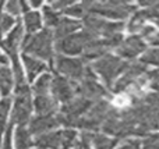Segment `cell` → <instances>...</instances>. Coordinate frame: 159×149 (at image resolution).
<instances>
[{"label": "cell", "instance_id": "cell-13", "mask_svg": "<svg viewBox=\"0 0 159 149\" xmlns=\"http://www.w3.org/2000/svg\"><path fill=\"white\" fill-rule=\"evenodd\" d=\"M21 63H22L25 72H27V78L30 82H34L39 75L46 72V70H48V63L34 57V56L25 55V53L21 55Z\"/></svg>", "mask_w": 159, "mask_h": 149}, {"label": "cell", "instance_id": "cell-4", "mask_svg": "<svg viewBox=\"0 0 159 149\" xmlns=\"http://www.w3.org/2000/svg\"><path fill=\"white\" fill-rule=\"evenodd\" d=\"M129 61H124L123 59H120L116 55H105L103 57L98 59V60L92 61L91 67H92L93 72L96 74V77L101 78L103 85L106 86L109 91H112L115 82L119 80L123 71L126 70V66Z\"/></svg>", "mask_w": 159, "mask_h": 149}, {"label": "cell", "instance_id": "cell-32", "mask_svg": "<svg viewBox=\"0 0 159 149\" xmlns=\"http://www.w3.org/2000/svg\"><path fill=\"white\" fill-rule=\"evenodd\" d=\"M73 149H81V141H80V144L77 145V147H74V148H73Z\"/></svg>", "mask_w": 159, "mask_h": 149}, {"label": "cell", "instance_id": "cell-18", "mask_svg": "<svg viewBox=\"0 0 159 149\" xmlns=\"http://www.w3.org/2000/svg\"><path fill=\"white\" fill-rule=\"evenodd\" d=\"M14 148L16 149H32L34 137L28 127H16L14 130Z\"/></svg>", "mask_w": 159, "mask_h": 149}, {"label": "cell", "instance_id": "cell-19", "mask_svg": "<svg viewBox=\"0 0 159 149\" xmlns=\"http://www.w3.org/2000/svg\"><path fill=\"white\" fill-rule=\"evenodd\" d=\"M52 81H53V74L52 72H43L42 75H39L35 81L34 85L31 88L32 94L35 96H41V95H49L50 88H52Z\"/></svg>", "mask_w": 159, "mask_h": 149}, {"label": "cell", "instance_id": "cell-12", "mask_svg": "<svg viewBox=\"0 0 159 149\" xmlns=\"http://www.w3.org/2000/svg\"><path fill=\"white\" fill-rule=\"evenodd\" d=\"M81 29H82V21L70 18V17H66V15H61L59 24L53 28L52 32H53L55 42H56V41H60V39L66 38L69 35H73V33L78 32Z\"/></svg>", "mask_w": 159, "mask_h": 149}, {"label": "cell", "instance_id": "cell-25", "mask_svg": "<svg viewBox=\"0 0 159 149\" xmlns=\"http://www.w3.org/2000/svg\"><path fill=\"white\" fill-rule=\"evenodd\" d=\"M140 61L143 64L148 66H154L155 68L159 67V47H148L143 56L140 57Z\"/></svg>", "mask_w": 159, "mask_h": 149}, {"label": "cell", "instance_id": "cell-20", "mask_svg": "<svg viewBox=\"0 0 159 149\" xmlns=\"http://www.w3.org/2000/svg\"><path fill=\"white\" fill-rule=\"evenodd\" d=\"M14 77L11 68L8 66H2L0 64V95L3 98L8 96L13 92L14 88Z\"/></svg>", "mask_w": 159, "mask_h": 149}, {"label": "cell", "instance_id": "cell-7", "mask_svg": "<svg viewBox=\"0 0 159 149\" xmlns=\"http://www.w3.org/2000/svg\"><path fill=\"white\" fill-rule=\"evenodd\" d=\"M78 96L89 100L91 103H96L99 100H110L113 98V94L103 85L99 82L96 74L88 75L82 81L78 82Z\"/></svg>", "mask_w": 159, "mask_h": 149}, {"label": "cell", "instance_id": "cell-5", "mask_svg": "<svg viewBox=\"0 0 159 149\" xmlns=\"http://www.w3.org/2000/svg\"><path fill=\"white\" fill-rule=\"evenodd\" d=\"M50 67H53L55 71L59 72V75H63L71 81L80 82L87 75L89 64L85 63L81 57H69V56L56 55Z\"/></svg>", "mask_w": 159, "mask_h": 149}, {"label": "cell", "instance_id": "cell-29", "mask_svg": "<svg viewBox=\"0 0 159 149\" xmlns=\"http://www.w3.org/2000/svg\"><path fill=\"white\" fill-rule=\"evenodd\" d=\"M117 149H141V139L138 138H129L124 141V144Z\"/></svg>", "mask_w": 159, "mask_h": 149}, {"label": "cell", "instance_id": "cell-3", "mask_svg": "<svg viewBox=\"0 0 159 149\" xmlns=\"http://www.w3.org/2000/svg\"><path fill=\"white\" fill-rule=\"evenodd\" d=\"M34 98L28 84L14 86V102L11 106V123L16 127H27L32 119Z\"/></svg>", "mask_w": 159, "mask_h": 149}, {"label": "cell", "instance_id": "cell-23", "mask_svg": "<svg viewBox=\"0 0 159 149\" xmlns=\"http://www.w3.org/2000/svg\"><path fill=\"white\" fill-rule=\"evenodd\" d=\"M11 106H13V102L8 96L0 99V134L4 133L8 127V117L11 114Z\"/></svg>", "mask_w": 159, "mask_h": 149}, {"label": "cell", "instance_id": "cell-11", "mask_svg": "<svg viewBox=\"0 0 159 149\" xmlns=\"http://www.w3.org/2000/svg\"><path fill=\"white\" fill-rule=\"evenodd\" d=\"M25 29L22 21L17 20V24L14 25V28L7 33V35L3 38V41L0 42V49H3L6 53L8 55H14V53H18V50L21 49L22 42L25 39Z\"/></svg>", "mask_w": 159, "mask_h": 149}, {"label": "cell", "instance_id": "cell-14", "mask_svg": "<svg viewBox=\"0 0 159 149\" xmlns=\"http://www.w3.org/2000/svg\"><path fill=\"white\" fill-rule=\"evenodd\" d=\"M60 109V103L52 95H41L34 98V110L38 116H48V114H57Z\"/></svg>", "mask_w": 159, "mask_h": 149}, {"label": "cell", "instance_id": "cell-31", "mask_svg": "<svg viewBox=\"0 0 159 149\" xmlns=\"http://www.w3.org/2000/svg\"><path fill=\"white\" fill-rule=\"evenodd\" d=\"M80 141H81V149H92V145L89 141V133L82 131V134L80 135Z\"/></svg>", "mask_w": 159, "mask_h": 149}, {"label": "cell", "instance_id": "cell-22", "mask_svg": "<svg viewBox=\"0 0 159 149\" xmlns=\"http://www.w3.org/2000/svg\"><path fill=\"white\" fill-rule=\"evenodd\" d=\"M60 18H61L60 13H57L56 10H53L49 4H43V7H42V20H43L45 25H46L45 28H48V29L52 31L53 28L59 24Z\"/></svg>", "mask_w": 159, "mask_h": 149}, {"label": "cell", "instance_id": "cell-8", "mask_svg": "<svg viewBox=\"0 0 159 149\" xmlns=\"http://www.w3.org/2000/svg\"><path fill=\"white\" fill-rule=\"evenodd\" d=\"M148 49V43L140 35H129L123 39L119 47L115 50L116 56L123 59L124 61H134L138 56H143Z\"/></svg>", "mask_w": 159, "mask_h": 149}, {"label": "cell", "instance_id": "cell-26", "mask_svg": "<svg viewBox=\"0 0 159 149\" xmlns=\"http://www.w3.org/2000/svg\"><path fill=\"white\" fill-rule=\"evenodd\" d=\"M4 11L7 14H10V15H13L14 18H16L17 15H20V14H24V7H22V2H16V0H13V2H8L4 4Z\"/></svg>", "mask_w": 159, "mask_h": 149}, {"label": "cell", "instance_id": "cell-28", "mask_svg": "<svg viewBox=\"0 0 159 149\" xmlns=\"http://www.w3.org/2000/svg\"><path fill=\"white\" fill-rule=\"evenodd\" d=\"M73 3L74 2H71V0H57V2H50V3H48V4H49L53 10H56L57 13L61 14L67 7H70Z\"/></svg>", "mask_w": 159, "mask_h": 149}, {"label": "cell", "instance_id": "cell-17", "mask_svg": "<svg viewBox=\"0 0 159 149\" xmlns=\"http://www.w3.org/2000/svg\"><path fill=\"white\" fill-rule=\"evenodd\" d=\"M89 141L93 149H116L120 139L105 133H89Z\"/></svg>", "mask_w": 159, "mask_h": 149}, {"label": "cell", "instance_id": "cell-24", "mask_svg": "<svg viewBox=\"0 0 159 149\" xmlns=\"http://www.w3.org/2000/svg\"><path fill=\"white\" fill-rule=\"evenodd\" d=\"M61 14H64L66 17H70V18L82 21L84 17L87 15L88 13H87V8H85L84 3H73V4L70 6V7H67Z\"/></svg>", "mask_w": 159, "mask_h": 149}, {"label": "cell", "instance_id": "cell-9", "mask_svg": "<svg viewBox=\"0 0 159 149\" xmlns=\"http://www.w3.org/2000/svg\"><path fill=\"white\" fill-rule=\"evenodd\" d=\"M78 82L71 81L69 78L63 77V75H53L52 81V88H50V95L57 100L59 103H66L69 100L74 99L78 96Z\"/></svg>", "mask_w": 159, "mask_h": 149}, {"label": "cell", "instance_id": "cell-16", "mask_svg": "<svg viewBox=\"0 0 159 149\" xmlns=\"http://www.w3.org/2000/svg\"><path fill=\"white\" fill-rule=\"evenodd\" d=\"M42 24H43L42 14L38 10H30L22 17V25H24L27 35H34V33L39 32L42 29Z\"/></svg>", "mask_w": 159, "mask_h": 149}, {"label": "cell", "instance_id": "cell-10", "mask_svg": "<svg viewBox=\"0 0 159 149\" xmlns=\"http://www.w3.org/2000/svg\"><path fill=\"white\" fill-rule=\"evenodd\" d=\"M28 130L32 134V137H39L42 134H48L56 131L59 127H61L60 119L57 114H48V116H32L31 121L28 123Z\"/></svg>", "mask_w": 159, "mask_h": 149}, {"label": "cell", "instance_id": "cell-15", "mask_svg": "<svg viewBox=\"0 0 159 149\" xmlns=\"http://www.w3.org/2000/svg\"><path fill=\"white\" fill-rule=\"evenodd\" d=\"M34 147L36 149H63V134L61 130L42 134L34 138Z\"/></svg>", "mask_w": 159, "mask_h": 149}, {"label": "cell", "instance_id": "cell-21", "mask_svg": "<svg viewBox=\"0 0 159 149\" xmlns=\"http://www.w3.org/2000/svg\"><path fill=\"white\" fill-rule=\"evenodd\" d=\"M16 24H17V20L4 11V3H0V42L13 29Z\"/></svg>", "mask_w": 159, "mask_h": 149}, {"label": "cell", "instance_id": "cell-33", "mask_svg": "<svg viewBox=\"0 0 159 149\" xmlns=\"http://www.w3.org/2000/svg\"><path fill=\"white\" fill-rule=\"evenodd\" d=\"M32 149H36V148H32Z\"/></svg>", "mask_w": 159, "mask_h": 149}, {"label": "cell", "instance_id": "cell-30", "mask_svg": "<svg viewBox=\"0 0 159 149\" xmlns=\"http://www.w3.org/2000/svg\"><path fill=\"white\" fill-rule=\"evenodd\" d=\"M147 77H148L149 84H155V85H159V67L154 70H148L147 72Z\"/></svg>", "mask_w": 159, "mask_h": 149}, {"label": "cell", "instance_id": "cell-27", "mask_svg": "<svg viewBox=\"0 0 159 149\" xmlns=\"http://www.w3.org/2000/svg\"><path fill=\"white\" fill-rule=\"evenodd\" d=\"M13 124H10L7 127V130L4 131V138H3V144L0 149H13Z\"/></svg>", "mask_w": 159, "mask_h": 149}, {"label": "cell", "instance_id": "cell-1", "mask_svg": "<svg viewBox=\"0 0 159 149\" xmlns=\"http://www.w3.org/2000/svg\"><path fill=\"white\" fill-rule=\"evenodd\" d=\"M21 49L25 55L34 56V57L39 59L45 63H49L52 66L56 56L53 32L48 28H42L39 32L34 33V35H25Z\"/></svg>", "mask_w": 159, "mask_h": 149}, {"label": "cell", "instance_id": "cell-6", "mask_svg": "<svg viewBox=\"0 0 159 149\" xmlns=\"http://www.w3.org/2000/svg\"><path fill=\"white\" fill-rule=\"evenodd\" d=\"M96 39L92 33H89L88 31L81 29L78 32L69 35L66 38L60 39V41L55 42V50L56 55L61 56H69V57H80L82 56L85 47L88 46L91 41Z\"/></svg>", "mask_w": 159, "mask_h": 149}, {"label": "cell", "instance_id": "cell-2", "mask_svg": "<svg viewBox=\"0 0 159 149\" xmlns=\"http://www.w3.org/2000/svg\"><path fill=\"white\" fill-rule=\"evenodd\" d=\"M88 14L102 17L109 21H124L137 11V6L123 0H105V2H82Z\"/></svg>", "mask_w": 159, "mask_h": 149}]
</instances>
